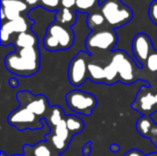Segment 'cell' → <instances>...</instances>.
<instances>
[{
    "label": "cell",
    "instance_id": "cell-33",
    "mask_svg": "<svg viewBox=\"0 0 157 156\" xmlns=\"http://www.w3.org/2000/svg\"><path fill=\"white\" fill-rule=\"evenodd\" d=\"M9 85H10L12 87H15V86H17V81L15 78H11V79L9 80Z\"/></svg>",
    "mask_w": 157,
    "mask_h": 156
},
{
    "label": "cell",
    "instance_id": "cell-23",
    "mask_svg": "<svg viewBox=\"0 0 157 156\" xmlns=\"http://www.w3.org/2000/svg\"><path fill=\"white\" fill-rule=\"evenodd\" d=\"M96 4V0H76L75 6L80 10H87L93 7Z\"/></svg>",
    "mask_w": 157,
    "mask_h": 156
},
{
    "label": "cell",
    "instance_id": "cell-6",
    "mask_svg": "<svg viewBox=\"0 0 157 156\" xmlns=\"http://www.w3.org/2000/svg\"><path fill=\"white\" fill-rule=\"evenodd\" d=\"M87 64L83 53L77 54L69 65V80L74 86H80L84 84L86 78Z\"/></svg>",
    "mask_w": 157,
    "mask_h": 156
},
{
    "label": "cell",
    "instance_id": "cell-24",
    "mask_svg": "<svg viewBox=\"0 0 157 156\" xmlns=\"http://www.w3.org/2000/svg\"><path fill=\"white\" fill-rule=\"evenodd\" d=\"M149 17L151 21L157 26V0H154L151 2L149 6Z\"/></svg>",
    "mask_w": 157,
    "mask_h": 156
},
{
    "label": "cell",
    "instance_id": "cell-31",
    "mask_svg": "<svg viewBox=\"0 0 157 156\" xmlns=\"http://www.w3.org/2000/svg\"><path fill=\"white\" fill-rule=\"evenodd\" d=\"M76 0H61L62 6L63 8H71L75 5Z\"/></svg>",
    "mask_w": 157,
    "mask_h": 156
},
{
    "label": "cell",
    "instance_id": "cell-17",
    "mask_svg": "<svg viewBox=\"0 0 157 156\" xmlns=\"http://www.w3.org/2000/svg\"><path fill=\"white\" fill-rule=\"evenodd\" d=\"M105 17L102 15V13H93L90 14L87 17V25L89 28H94V27H98L101 26L105 22Z\"/></svg>",
    "mask_w": 157,
    "mask_h": 156
},
{
    "label": "cell",
    "instance_id": "cell-7",
    "mask_svg": "<svg viewBox=\"0 0 157 156\" xmlns=\"http://www.w3.org/2000/svg\"><path fill=\"white\" fill-rule=\"evenodd\" d=\"M118 71L122 81L129 83L133 79V69L129 56L121 51H117L111 60V63Z\"/></svg>",
    "mask_w": 157,
    "mask_h": 156
},
{
    "label": "cell",
    "instance_id": "cell-36",
    "mask_svg": "<svg viewBox=\"0 0 157 156\" xmlns=\"http://www.w3.org/2000/svg\"><path fill=\"white\" fill-rule=\"evenodd\" d=\"M155 102H156V104H157V94L155 96Z\"/></svg>",
    "mask_w": 157,
    "mask_h": 156
},
{
    "label": "cell",
    "instance_id": "cell-14",
    "mask_svg": "<svg viewBox=\"0 0 157 156\" xmlns=\"http://www.w3.org/2000/svg\"><path fill=\"white\" fill-rule=\"evenodd\" d=\"M87 70L90 76L95 81H101L105 79V70L101 66L94 63H89L87 66Z\"/></svg>",
    "mask_w": 157,
    "mask_h": 156
},
{
    "label": "cell",
    "instance_id": "cell-15",
    "mask_svg": "<svg viewBox=\"0 0 157 156\" xmlns=\"http://www.w3.org/2000/svg\"><path fill=\"white\" fill-rule=\"evenodd\" d=\"M43 46L47 51H55L61 50V46L59 41L52 36L46 34L43 39Z\"/></svg>",
    "mask_w": 157,
    "mask_h": 156
},
{
    "label": "cell",
    "instance_id": "cell-26",
    "mask_svg": "<svg viewBox=\"0 0 157 156\" xmlns=\"http://www.w3.org/2000/svg\"><path fill=\"white\" fill-rule=\"evenodd\" d=\"M147 67L150 71H157V53H152L147 59Z\"/></svg>",
    "mask_w": 157,
    "mask_h": 156
},
{
    "label": "cell",
    "instance_id": "cell-21",
    "mask_svg": "<svg viewBox=\"0 0 157 156\" xmlns=\"http://www.w3.org/2000/svg\"><path fill=\"white\" fill-rule=\"evenodd\" d=\"M104 70H105V79L108 82H110V83L113 82L118 75V71L115 68V66L112 63H109L104 68Z\"/></svg>",
    "mask_w": 157,
    "mask_h": 156
},
{
    "label": "cell",
    "instance_id": "cell-10",
    "mask_svg": "<svg viewBox=\"0 0 157 156\" xmlns=\"http://www.w3.org/2000/svg\"><path fill=\"white\" fill-rule=\"evenodd\" d=\"M36 115L32 113L28 108L18 109L12 112L8 118V122L10 124H29L34 122Z\"/></svg>",
    "mask_w": 157,
    "mask_h": 156
},
{
    "label": "cell",
    "instance_id": "cell-27",
    "mask_svg": "<svg viewBox=\"0 0 157 156\" xmlns=\"http://www.w3.org/2000/svg\"><path fill=\"white\" fill-rule=\"evenodd\" d=\"M34 155L35 156H51V151L48 147L40 145L38 146L34 150Z\"/></svg>",
    "mask_w": 157,
    "mask_h": 156
},
{
    "label": "cell",
    "instance_id": "cell-29",
    "mask_svg": "<svg viewBox=\"0 0 157 156\" xmlns=\"http://www.w3.org/2000/svg\"><path fill=\"white\" fill-rule=\"evenodd\" d=\"M52 142L53 145L55 146V148L58 149V150H62V149H63L65 147V141H63V139H61L57 135H54L52 137Z\"/></svg>",
    "mask_w": 157,
    "mask_h": 156
},
{
    "label": "cell",
    "instance_id": "cell-3",
    "mask_svg": "<svg viewBox=\"0 0 157 156\" xmlns=\"http://www.w3.org/2000/svg\"><path fill=\"white\" fill-rule=\"evenodd\" d=\"M65 98L68 107L73 111L84 115H89L97 106V99L95 97L84 91H72L66 95Z\"/></svg>",
    "mask_w": 157,
    "mask_h": 156
},
{
    "label": "cell",
    "instance_id": "cell-13",
    "mask_svg": "<svg viewBox=\"0 0 157 156\" xmlns=\"http://www.w3.org/2000/svg\"><path fill=\"white\" fill-rule=\"evenodd\" d=\"M66 125L69 130V131L75 133H78L82 131L84 129V123L81 120H79L77 117L75 116H69L66 120Z\"/></svg>",
    "mask_w": 157,
    "mask_h": 156
},
{
    "label": "cell",
    "instance_id": "cell-18",
    "mask_svg": "<svg viewBox=\"0 0 157 156\" xmlns=\"http://www.w3.org/2000/svg\"><path fill=\"white\" fill-rule=\"evenodd\" d=\"M55 135L63 139V141H66L69 137V130L66 125V120H63L59 124L55 126Z\"/></svg>",
    "mask_w": 157,
    "mask_h": 156
},
{
    "label": "cell",
    "instance_id": "cell-19",
    "mask_svg": "<svg viewBox=\"0 0 157 156\" xmlns=\"http://www.w3.org/2000/svg\"><path fill=\"white\" fill-rule=\"evenodd\" d=\"M59 17V21L62 23V24H67V23H71L73 22V20L75 21V17H74V15L73 13L70 11L69 8H63L62 11H61V14L59 15L58 12L55 16V17Z\"/></svg>",
    "mask_w": 157,
    "mask_h": 156
},
{
    "label": "cell",
    "instance_id": "cell-32",
    "mask_svg": "<svg viewBox=\"0 0 157 156\" xmlns=\"http://www.w3.org/2000/svg\"><path fill=\"white\" fill-rule=\"evenodd\" d=\"M126 156H143V154L140 152L134 150V151H131L130 153H128Z\"/></svg>",
    "mask_w": 157,
    "mask_h": 156
},
{
    "label": "cell",
    "instance_id": "cell-28",
    "mask_svg": "<svg viewBox=\"0 0 157 156\" xmlns=\"http://www.w3.org/2000/svg\"><path fill=\"white\" fill-rule=\"evenodd\" d=\"M40 1L42 6L50 10L55 9L59 6V3L61 2V0H40Z\"/></svg>",
    "mask_w": 157,
    "mask_h": 156
},
{
    "label": "cell",
    "instance_id": "cell-11",
    "mask_svg": "<svg viewBox=\"0 0 157 156\" xmlns=\"http://www.w3.org/2000/svg\"><path fill=\"white\" fill-rule=\"evenodd\" d=\"M16 44L18 48H29L35 47L38 44V38L31 32H23L17 35Z\"/></svg>",
    "mask_w": 157,
    "mask_h": 156
},
{
    "label": "cell",
    "instance_id": "cell-8",
    "mask_svg": "<svg viewBox=\"0 0 157 156\" xmlns=\"http://www.w3.org/2000/svg\"><path fill=\"white\" fill-rule=\"evenodd\" d=\"M29 30V24L27 20L23 17H20L16 20L13 21H7L6 23L2 25L1 28V43L4 45L6 42L8 41L9 36L13 33H23L27 32Z\"/></svg>",
    "mask_w": 157,
    "mask_h": 156
},
{
    "label": "cell",
    "instance_id": "cell-20",
    "mask_svg": "<svg viewBox=\"0 0 157 156\" xmlns=\"http://www.w3.org/2000/svg\"><path fill=\"white\" fill-rule=\"evenodd\" d=\"M155 104H156L155 97L151 93H148L141 99V107L144 110H150Z\"/></svg>",
    "mask_w": 157,
    "mask_h": 156
},
{
    "label": "cell",
    "instance_id": "cell-25",
    "mask_svg": "<svg viewBox=\"0 0 157 156\" xmlns=\"http://www.w3.org/2000/svg\"><path fill=\"white\" fill-rule=\"evenodd\" d=\"M62 120H63V118H62V110L59 108H54L53 110H52V113L51 115V121H52V125L56 126Z\"/></svg>",
    "mask_w": 157,
    "mask_h": 156
},
{
    "label": "cell",
    "instance_id": "cell-30",
    "mask_svg": "<svg viewBox=\"0 0 157 156\" xmlns=\"http://www.w3.org/2000/svg\"><path fill=\"white\" fill-rule=\"evenodd\" d=\"M139 131L141 130V131L143 132V134H145L149 131L150 128H151V123L146 120H144L142 121H139Z\"/></svg>",
    "mask_w": 157,
    "mask_h": 156
},
{
    "label": "cell",
    "instance_id": "cell-9",
    "mask_svg": "<svg viewBox=\"0 0 157 156\" xmlns=\"http://www.w3.org/2000/svg\"><path fill=\"white\" fill-rule=\"evenodd\" d=\"M152 42L150 38L144 33L137 34L132 41V51L136 59L140 61H147L149 57Z\"/></svg>",
    "mask_w": 157,
    "mask_h": 156
},
{
    "label": "cell",
    "instance_id": "cell-35",
    "mask_svg": "<svg viewBox=\"0 0 157 156\" xmlns=\"http://www.w3.org/2000/svg\"><path fill=\"white\" fill-rule=\"evenodd\" d=\"M5 18H6V14H5V12H4L3 8H1V19L4 20Z\"/></svg>",
    "mask_w": 157,
    "mask_h": 156
},
{
    "label": "cell",
    "instance_id": "cell-4",
    "mask_svg": "<svg viewBox=\"0 0 157 156\" xmlns=\"http://www.w3.org/2000/svg\"><path fill=\"white\" fill-rule=\"evenodd\" d=\"M46 34L54 37L59 41L61 50H67L71 48L75 41L73 30L69 27H64L56 22L51 23L48 26Z\"/></svg>",
    "mask_w": 157,
    "mask_h": 156
},
{
    "label": "cell",
    "instance_id": "cell-12",
    "mask_svg": "<svg viewBox=\"0 0 157 156\" xmlns=\"http://www.w3.org/2000/svg\"><path fill=\"white\" fill-rule=\"evenodd\" d=\"M46 108H47V104H46L45 98L42 97H40L34 99L33 101L29 102L27 105L26 108L30 110L35 115H41L45 112Z\"/></svg>",
    "mask_w": 157,
    "mask_h": 156
},
{
    "label": "cell",
    "instance_id": "cell-5",
    "mask_svg": "<svg viewBox=\"0 0 157 156\" xmlns=\"http://www.w3.org/2000/svg\"><path fill=\"white\" fill-rule=\"evenodd\" d=\"M118 38L112 30H102L93 33L86 39V46L100 50L111 49L117 43Z\"/></svg>",
    "mask_w": 157,
    "mask_h": 156
},
{
    "label": "cell",
    "instance_id": "cell-16",
    "mask_svg": "<svg viewBox=\"0 0 157 156\" xmlns=\"http://www.w3.org/2000/svg\"><path fill=\"white\" fill-rule=\"evenodd\" d=\"M3 7H10L19 12H23L27 9L28 5L20 0H2Z\"/></svg>",
    "mask_w": 157,
    "mask_h": 156
},
{
    "label": "cell",
    "instance_id": "cell-1",
    "mask_svg": "<svg viewBox=\"0 0 157 156\" xmlns=\"http://www.w3.org/2000/svg\"><path fill=\"white\" fill-rule=\"evenodd\" d=\"M101 13L108 23L116 28L127 24L133 17L132 9L121 0H106L101 5Z\"/></svg>",
    "mask_w": 157,
    "mask_h": 156
},
{
    "label": "cell",
    "instance_id": "cell-37",
    "mask_svg": "<svg viewBox=\"0 0 157 156\" xmlns=\"http://www.w3.org/2000/svg\"><path fill=\"white\" fill-rule=\"evenodd\" d=\"M150 156H157V154H151Z\"/></svg>",
    "mask_w": 157,
    "mask_h": 156
},
{
    "label": "cell",
    "instance_id": "cell-22",
    "mask_svg": "<svg viewBox=\"0 0 157 156\" xmlns=\"http://www.w3.org/2000/svg\"><path fill=\"white\" fill-rule=\"evenodd\" d=\"M3 10L6 14V18L8 19V21H13V20H16L17 19L18 17H20V13L19 11L16 10V9H13V8H10V7H3Z\"/></svg>",
    "mask_w": 157,
    "mask_h": 156
},
{
    "label": "cell",
    "instance_id": "cell-2",
    "mask_svg": "<svg viewBox=\"0 0 157 156\" xmlns=\"http://www.w3.org/2000/svg\"><path fill=\"white\" fill-rule=\"evenodd\" d=\"M40 61L28 59L18 53L12 52L6 57V66L8 71L17 75H31L39 69Z\"/></svg>",
    "mask_w": 157,
    "mask_h": 156
},
{
    "label": "cell",
    "instance_id": "cell-34",
    "mask_svg": "<svg viewBox=\"0 0 157 156\" xmlns=\"http://www.w3.org/2000/svg\"><path fill=\"white\" fill-rule=\"evenodd\" d=\"M40 0H26L27 5H35L39 2Z\"/></svg>",
    "mask_w": 157,
    "mask_h": 156
}]
</instances>
